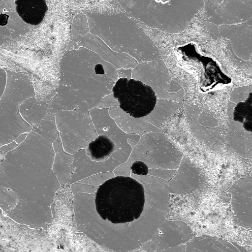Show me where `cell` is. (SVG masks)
I'll list each match as a JSON object with an SVG mask.
<instances>
[{"mask_svg": "<svg viewBox=\"0 0 252 252\" xmlns=\"http://www.w3.org/2000/svg\"><path fill=\"white\" fill-rule=\"evenodd\" d=\"M41 136L32 131L0 163V186L11 189L19 199L36 203L43 189Z\"/></svg>", "mask_w": 252, "mask_h": 252, "instance_id": "1", "label": "cell"}, {"mask_svg": "<svg viewBox=\"0 0 252 252\" xmlns=\"http://www.w3.org/2000/svg\"><path fill=\"white\" fill-rule=\"evenodd\" d=\"M143 186L135 179L118 176L99 186L95 197L96 212L104 220L114 224L138 219L145 204Z\"/></svg>", "mask_w": 252, "mask_h": 252, "instance_id": "2", "label": "cell"}, {"mask_svg": "<svg viewBox=\"0 0 252 252\" xmlns=\"http://www.w3.org/2000/svg\"><path fill=\"white\" fill-rule=\"evenodd\" d=\"M7 82L0 99V147L15 140L23 133H30L32 126L21 117L19 106L34 96L30 77L23 72L6 70Z\"/></svg>", "mask_w": 252, "mask_h": 252, "instance_id": "3", "label": "cell"}, {"mask_svg": "<svg viewBox=\"0 0 252 252\" xmlns=\"http://www.w3.org/2000/svg\"><path fill=\"white\" fill-rule=\"evenodd\" d=\"M112 91L120 108L135 118L149 115L157 103L154 89L140 80L120 78L115 83Z\"/></svg>", "mask_w": 252, "mask_h": 252, "instance_id": "4", "label": "cell"}, {"mask_svg": "<svg viewBox=\"0 0 252 252\" xmlns=\"http://www.w3.org/2000/svg\"><path fill=\"white\" fill-rule=\"evenodd\" d=\"M17 14L26 24L36 26L43 21L48 7L45 0L15 1Z\"/></svg>", "mask_w": 252, "mask_h": 252, "instance_id": "5", "label": "cell"}, {"mask_svg": "<svg viewBox=\"0 0 252 252\" xmlns=\"http://www.w3.org/2000/svg\"><path fill=\"white\" fill-rule=\"evenodd\" d=\"M115 150L114 142L104 135H99L88 146V152L93 160L98 161L106 159Z\"/></svg>", "mask_w": 252, "mask_h": 252, "instance_id": "6", "label": "cell"}, {"mask_svg": "<svg viewBox=\"0 0 252 252\" xmlns=\"http://www.w3.org/2000/svg\"><path fill=\"white\" fill-rule=\"evenodd\" d=\"M43 104L39 102L34 96L30 97L19 106L20 114L29 125L33 126L40 122L42 119Z\"/></svg>", "mask_w": 252, "mask_h": 252, "instance_id": "7", "label": "cell"}, {"mask_svg": "<svg viewBox=\"0 0 252 252\" xmlns=\"http://www.w3.org/2000/svg\"><path fill=\"white\" fill-rule=\"evenodd\" d=\"M252 93L245 102H239L234 109V120L244 123V127L248 128L251 126L252 120Z\"/></svg>", "mask_w": 252, "mask_h": 252, "instance_id": "8", "label": "cell"}, {"mask_svg": "<svg viewBox=\"0 0 252 252\" xmlns=\"http://www.w3.org/2000/svg\"><path fill=\"white\" fill-rule=\"evenodd\" d=\"M7 14L9 17L6 27L11 36L16 37L30 31L29 25L21 19L16 12H8Z\"/></svg>", "mask_w": 252, "mask_h": 252, "instance_id": "9", "label": "cell"}, {"mask_svg": "<svg viewBox=\"0 0 252 252\" xmlns=\"http://www.w3.org/2000/svg\"><path fill=\"white\" fill-rule=\"evenodd\" d=\"M19 198L11 189L0 186V208L4 211H12L17 205Z\"/></svg>", "mask_w": 252, "mask_h": 252, "instance_id": "10", "label": "cell"}, {"mask_svg": "<svg viewBox=\"0 0 252 252\" xmlns=\"http://www.w3.org/2000/svg\"><path fill=\"white\" fill-rule=\"evenodd\" d=\"M131 168L133 172L139 175H146L148 173L147 166L145 163L141 161L135 162Z\"/></svg>", "mask_w": 252, "mask_h": 252, "instance_id": "11", "label": "cell"}, {"mask_svg": "<svg viewBox=\"0 0 252 252\" xmlns=\"http://www.w3.org/2000/svg\"><path fill=\"white\" fill-rule=\"evenodd\" d=\"M7 82V74L6 70L0 68V99L2 96Z\"/></svg>", "mask_w": 252, "mask_h": 252, "instance_id": "12", "label": "cell"}, {"mask_svg": "<svg viewBox=\"0 0 252 252\" xmlns=\"http://www.w3.org/2000/svg\"><path fill=\"white\" fill-rule=\"evenodd\" d=\"M11 38V33L6 27L0 26V44L5 43Z\"/></svg>", "mask_w": 252, "mask_h": 252, "instance_id": "13", "label": "cell"}, {"mask_svg": "<svg viewBox=\"0 0 252 252\" xmlns=\"http://www.w3.org/2000/svg\"><path fill=\"white\" fill-rule=\"evenodd\" d=\"M18 145L15 141H13L0 147V151L7 153L14 150Z\"/></svg>", "mask_w": 252, "mask_h": 252, "instance_id": "14", "label": "cell"}, {"mask_svg": "<svg viewBox=\"0 0 252 252\" xmlns=\"http://www.w3.org/2000/svg\"><path fill=\"white\" fill-rule=\"evenodd\" d=\"M8 2V1H3L0 2V14H1L2 12H6L5 9H7L9 12H10L11 11L14 10V8L15 6H10V4L9 3L6 4Z\"/></svg>", "mask_w": 252, "mask_h": 252, "instance_id": "15", "label": "cell"}, {"mask_svg": "<svg viewBox=\"0 0 252 252\" xmlns=\"http://www.w3.org/2000/svg\"><path fill=\"white\" fill-rule=\"evenodd\" d=\"M9 17V15L6 13L0 14V26H6L8 23Z\"/></svg>", "mask_w": 252, "mask_h": 252, "instance_id": "16", "label": "cell"}, {"mask_svg": "<svg viewBox=\"0 0 252 252\" xmlns=\"http://www.w3.org/2000/svg\"><path fill=\"white\" fill-rule=\"evenodd\" d=\"M28 134V133H23L20 134L19 136L17 137V138L15 139L14 141L18 145H20L25 140Z\"/></svg>", "mask_w": 252, "mask_h": 252, "instance_id": "17", "label": "cell"}]
</instances>
